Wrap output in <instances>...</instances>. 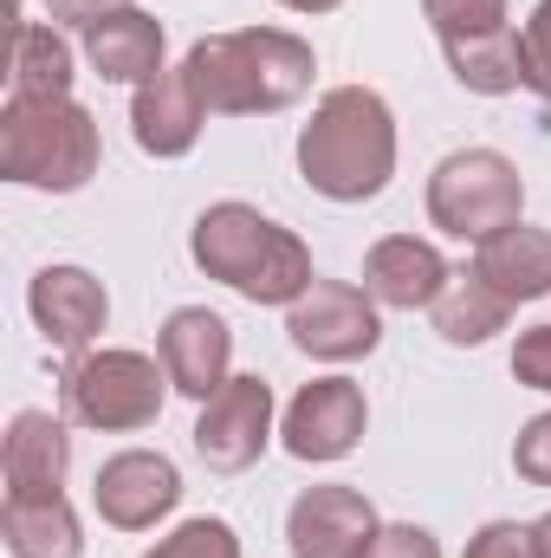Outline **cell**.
Segmentation results:
<instances>
[{
  "instance_id": "cell-23",
  "label": "cell",
  "mask_w": 551,
  "mask_h": 558,
  "mask_svg": "<svg viewBox=\"0 0 551 558\" xmlns=\"http://www.w3.org/2000/svg\"><path fill=\"white\" fill-rule=\"evenodd\" d=\"M421 20L434 26V39H480V33H500L513 26L506 20V0H421Z\"/></svg>"
},
{
  "instance_id": "cell-28",
  "label": "cell",
  "mask_w": 551,
  "mask_h": 558,
  "mask_svg": "<svg viewBox=\"0 0 551 558\" xmlns=\"http://www.w3.org/2000/svg\"><path fill=\"white\" fill-rule=\"evenodd\" d=\"M513 474H519L526 487H551V410L519 428V441H513Z\"/></svg>"
},
{
  "instance_id": "cell-20",
  "label": "cell",
  "mask_w": 551,
  "mask_h": 558,
  "mask_svg": "<svg viewBox=\"0 0 551 558\" xmlns=\"http://www.w3.org/2000/svg\"><path fill=\"white\" fill-rule=\"evenodd\" d=\"M513 312H519V305H506V299L474 274V267H454L448 286H441V299L428 305V318H434L441 344H454V351H474V344L500 338V331L513 325Z\"/></svg>"
},
{
  "instance_id": "cell-27",
  "label": "cell",
  "mask_w": 551,
  "mask_h": 558,
  "mask_svg": "<svg viewBox=\"0 0 551 558\" xmlns=\"http://www.w3.org/2000/svg\"><path fill=\"white\" fill-rule=\"evenodd\" d=\"M461 558H539V533L519 526V520H487V526L467 539Z\"/></svg>"
},
{
  "instance_id": "cell-5",
  "label": "cell",
  "mask_w": 551,
  "mask_h": 558,
  "mask_svg": "<svg viewBox=\"0 0 551 558\" xmlns=\"http://www.w3.org/2000/svg\"><path fill=\"white\" fill-rule=\"evenodd\" d=\"M169 371L149 351L124 344H91L78 357H65L59 371V416L72 428H98V435H137L162 416L169 403Z\"/></svg>"
},
{
  "instance_id": "cell-25",
  "label": "cell",
  "mask_w": 551,
  "mask_h": 558,
  "mask_svg": "<svg viewBox=\"0 0 551 558\" xmlns=\"http://www.w3.org/2000/svg\"><path fill=\"white\" fill-rule=\"evenodd\" d=\"M519 52H526V92L551 105V0H539L532 20L519 26Z\"/></svg>"
},
{
  "instance_id": "cell-8",
  "label": "cell",
  "mask_w": 551,
  "mask_h": 558,
  "mask_svg": "<svg viewBox=\"0 0 551 558\" xmlns=\"http://www.w3.org/2000/svg\"><path fill=\"white\" fill-rule=\"evenodd\" d=\"M279 422V403H273V384L260 377V371H241V377H228L208 403H201V416H195V454L215 468V474H247L267 448H273V428Z\"/></svg>"
},
{
  "instance_id": "cell-6",
  "label": "cell",
  "mask_w": 551,
  "mask_h": 558,
  "mask_svg": "<svg viewBox=\"0 0 551 558\" xmlns=\"http://www.w3.org/2000/svg\"><path fill=\"white\" fill-rule=\"evenodd\" d=\"M428 221L454 241H487L513 221H526V182L513 169V156L500 149H454L434 162L428 175Z\"/></svg>"
},
{
  "instance_id": "cell-32",
  "label": "cell",
  "mask_w": 551,
  "mask_h": 558,
  "mask_svg": "<svg viewBox=\"0 0 551 558\" xmlns=\"http://www.w3.org/2000/svg\"><path fill=\"white\" fill-rule=\"evenodd\" d=\"M532 533H539V558H551V513L546 520H532Z\"/></svg>"
},
{
  "instance_id": "cell-16",
  "label": "cell",
  "mask_w": 551,
  "mask_h": 558,
  "mask_svg": "<svg viewBox=\"0 0 551 558\" xmlns=\"http://www.w3.org/2000/svg\"><path fill=\"white\" fill-rule=\"evenodd\" d=\"M162 52H169V33H162L156 13H143L137 0L118 7V13H105V20L85 33V65H91L105 85H131V92L149 85L156 72H169Z\"/></svg>"
},
{
  "instance_id": "cell-1",
  "label": "cell",
  "mask_w": 551,
  "mask_h": 558,
  "mask_svg": "<svg viewBox=\"0 0 551 558\" xmlns=\"http://www.w3.org/2000/svg\"><path fill=\"white\" fill-rule=\"evenodd\" d=\"M298 175L325 202H377L396 175V111L370 85H331L298 131Z\"/></svg>"
},
{
  "instance_id": "cell-21",
  "label": "cell",
  "mask_w": 551,
  "mask_h": 558,
  "mask_svg": "<svg viewBox=\"0 0 551 558\" xmlns=\"http://www.w3.org/2000/svg\"><path fill=\"white\" fill-rule=\"evenodd\" d=\"M72 46L52 20H13V72L7 98H72Z\"/></svg>"
},
{
  "instance_id": "cell-9",
  "label": "cell",
  "mask_w": 551,
  "mask_h": 558,
  "mask_svg": "<svg viewBox=\"0 0 551 558\" xmlns=\"http://www.w3.org/2000/svg\"><path fill=\"white\" fill-rule=\"evenodd\" d=\"M364 428H370L364 384H351V377H311V384L285 403L279 441H285L292 461L325 468V461H344V454L364 441Z\"/></svg>"
},
{
  "instance_id": "cell-13",
  "label": "cell",
  "mask_w": 551,
  "mask_h": 558,
  "mask_svg": "<svg viewBox=\"0 0 551 558\" xmlns=\"http://www.w3.org/2000/svg\"><path fill=\"white\" fill-rule=\"evenodd\" d=\"M156 357L175 384V397L208 403L228 377H234V325L208 305H175L156 331Z\"/></svg>"
},
{
  "instance_id": "cell-18",
  "label": "cell",
  "mask_w": 551,
  "mask_h": 558,
  "mask_svg": "<svg viewBox=\"0 0 551 558\" xmlns=\"http://www.w3.org/2000/svg\"><path fill=\"white\" fill-rule=\"evenodd\" d=\"M474 274L487 279L506 305L551 299V234L532 228V221H513V228L487 234V241L474 247Z\"/></svg>"
},
{
  "instance_id": "cell-12",
  "label": "cell",
  "mask_w": 551,
  "mask_h": 558,
  "mask_svg": "<svg viewBox=\"0 0 551 558\" xmlns=\"http://www.w3.org/2000/svg\"><path fill=\"white\" fill-rule=\"evenodd\" d=\"M26 312H33L39 338H46L59 357H78V351H91V344L105 338V325H111V292H105L98 274L59 260V267H39V274H33Z\"/></svg>"
},
{
  "instance_id": "cell-19",
  "label": "cell",
  "mask_w": 551,
  "mask_h": 558,
  "mask_svg": "<svg viewBox=\"0 0 551 558\" xmlns=\"http://www.w3.org/2000/svg\"><path fill=\"white\" fill-rule=\"evenodd\" d=\"M0 539L13 558H85V526L59 494H7L0 500Z\"/></svg>"
},
{
  "instance_id": "cell-10",
  "label": "cell",
  "mask_w": 551,
  "mask_h": 558,
  "mask_svg": "<svg viewBox=\"0 0 551 558\" xmlns=\"http://www.w3.org/2000/svg\"><path fill=\"white\" fill-rule=\"evenodd\" d=\"M91 507L118 533H156V520H169L182 507V468L162 448H124L98 468Z\"/></svg>"
},
{
  "instance_id": "cell-7",
  "label": "cell",
  "mask_w": 551,
  "mask_h": 558,
  "mask_svg": "<svg viewBox=\"0 0 551 558\" xmlns=\"http://www.w3.org/2000/svg\"><path fill=\"white\" fill-rule=\"evenodd\" d=\"M383 305L351 286V279H311L298 305H285V338L292 351L318 357V364H357L383 344Z\"/></svg>"
},
{
  "instance_id": "cell-11",
  "label": "cell",
  "mask_w": 551,
  "mask_h": 558,
  "mask_svg": "<svg viewBox=\"0 0 551 558\" xmlns=\"http://www.w3.org/2000/svg\"><path fill=\"white\" fill-rule=\"evenodd\" d=\"M377 533H383V520H377L370 494L344 487V481L305 487L285 513V553L292 558H364Z\"/></svg>"
},
{
  "instance_id": "cell-2",
  "label": "cell",
  "mask_w": 551,
  "mask_h": 558,
  "mask_svg": "<svg viewBox=\"0 0 551 558\" xmlns=\"http://www.w3.org/2000/svg\"><path fill=\"white\" fill-rule=\"evenodd\" d=\"M188 78L208 105V118H273L292 111L311 92V46L285 26H241V33H208L188 46Z\"/></svg>"
},
{
  "instance_id": "cell-26",
  "label": "cell",
  "mask_w": 551,
  "mask_h": 558,
  "mask_svg": "<svg viewBox=\"0 0 551 558\" xmlns=\"http://www.w3.org/2000/svg\"><path fill=\"white\" fill-rule=\"evenodd\" d=\"M513 377H519V390L551 397V318L546 325H526L513 338Z\"/></svg>"
},
{
  "instance_id": "cell-24",
  "label": "cell",
  "mask_w": 551,
  "mask_h": 558,
  "mask_svg": "<svg viewBox=\"0 0 551 558\" xmlns=\"http://www.w3.org/2000/svg\"><path fill=\"white\" fill-rule=\"evenodd\" d=\"M143 558H241V533L228 520L201 513V520H182L175 533H162Z\"/></svg>"
},
{
  "instance_id": "cell-15",
  "label": "cell",
  "mask_w": 551,
  "mask_h": 558,
  "mask_svg": "<svg viewBox=\"0 0 551 558\" xmlns=\"http://www.w3.org/2000/svg\"><path fill=\"white\" fill-rule=\"evenodd\" d=\"M448 260L434 241H415V234H383L370 254H364V292L383 305V312H428L448 286Z\"/></svg>"
},
{
  "instance_id": "cell-31",
  "label": "cell",
  "mask_w": 551,
  "mask_h": 558,
  "mask_svg": "<svg viewBox=\"0 0 551 558\" xmlns=\"http://www.w3.org/2000/svg\"><path fill=\"white\" fill-rule=\"evenodd\" d=\"M279 7H292V13H331V7H344V0H279Z\"/></svg>"
},
{
  "instance_id": "cell-30",
  "label": "cell",
  "mask_w": 551,
  "mask_h": 558,
  "mask_svg": "<svg viewBox=\"0 0 551 558\" xmlns=\"http://www.w3.org/2000/svg\"><path fill=\"white\" fill-rule=\"evenodd\" d=\"M118 7H131V0H46V20L59 26V33H91L105 13H118Z\"/></svg>"
},
{
  "instance_id": "cell-3",
  "label": "cell",
  "mask_w": 551,
  "mask_h": 558,
  "mask_svg": "<svg viewBox=\"0 0 551 558\" xmlns=\"http://www.w3.org/2000/svg\"><path fill=\"white\" fill-rule=\"evenodd\" d=\"M188 260L201 267L208 279L234 286L247 305H298L305 286H311V247L273 221L260 215L254 202H208L188 228Z\"/></svg>"
},
{
  "instance_id": "cell-22",
  "label": "cell",
  "mask_w": 551,
  "mask_h": 558,
  "mask_svg": "<svg viewBox=\"0 0 551 558\" xmlns=\"http://www.w3.org/2000/svg\"><path fill=\"white\" fill-rule=\"evenodd\" d=\"M448 72L461 92L474 98H506V92H526V52H519V33L500 26V33H480V39H448Z\"/></svg>"
},
{
  "instance_id": "cell-17",
  "label": "cell",
  "mask_w": 551,
  "mask_h": 558,
  "mask_svg": "<svg viewBox=\"0 0 551 558\" xmlns=\"http://www.w3.org/2000/svg\"><path fill=\"white\" fill-rule=\"evenodd\" d=\"M0 474L7 494H59L72 474V428L52 410H20L0 441Z\"/></svg>"
},
{
  "instance_id": "cell-29",
  "label": "cell",
  "mask_w": 551,
  "mask_h": 558,
  "mask_svg": "<svg viewBox=\"0 0 551 558\" xmlns=\"http://www.w3.org/2000/svg\"><path fill=\"white\" fill-rule=\"evenodd\" d=\"M364 558H441V546H434V533H428V526L396 520V526H383V533L370 539V553H364Z\"/></svg>"
},
{
  "instance_id": "cell-14",
  "label": "cell",
  "mask_w": 551,
  "mask_h": 558,
  "mask_svg": "<svg viewBox=\"0 0 551 558\" xmlns=\"http://www.w3.org/2000/svg\"><path fill=\"white\" fill-rule=\"evenodd\" d=\"M201 131H208V105H201L188 65H169V72H156L149 85L131 92V137H137L143 156L175 162L201 143Z\"/></svg>"
},
{
  "instance_id": "cell-4",
  "label": "cell",
  "mask_w": 551,
  "mask_h": 558,
  "mask_svg": "<svg viewBox=\"0 0 551 558\" xmlns=\"http://www.w3.org/2000/svg\"><path fill=\"white\" fill-rule=\"evenodd\" d=\"M98 118L78 98H7L0 111V175L46 195H78L98 175Z\"/></svg>"
}]
</instances>
